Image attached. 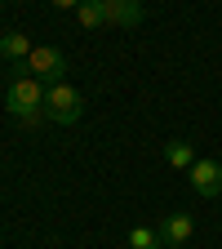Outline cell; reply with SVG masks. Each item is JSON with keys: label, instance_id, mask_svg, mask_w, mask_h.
Listing matches in <instances>:
<instances>
[{"label": "cell", "instance_id": "12", "mask_svg": "<svg viewBox=\"0 0 222 249\" xmlns=\"http://www.w3.org/2000/svg\"><path fill=\"white\" fill-rule=\"evenodd\" d=\"M165 249H187V245H165Z\"/></svg>", "mask_w": 222, "mask_h": 249}, {"label": "cell", "instance_id": "3", "mask_svg": "<svg viewBox=\"0 0 222 249\" xmlns=\"http://www.w3.org/2000/svg\"><path fill=\"white\" fill-rule=\"evenodd\" d=\"M22 71L36 76V80L49 89V85H58V80H67V53H62L58 45H36V49H31V58L22 62Z\"/></svg>", "mask_w": 222, "mask_h": 249}, {"label": "cell", "instance_id": "5", "mask_svg": "<svg viewBox=\"0 0 222 249\" xmlns=\"http://www.w3.org/2000/svg\"><path fill=\"white\" fill-rule=\"evenodd\" d=\"M102 14H107V27L129 31L142 22V0H102Z\"/></svg>", "mask_w": 222, "mask_h": 249}, {"label": "cell", "instance_id": "4", "mask_svg": "<svg viewBox=\"0 0 222 249\" xmlns=\"http://www.w3.org/2000/svg\"><path fill=\"white\" fill-rule=\"evenodd\" d=\"M187 182L196 187V196L213 200V196H222V165L218 160H196L191 169H187Z\"/></svg>", "mask_w": 222, "mask_h": 249}, {"label": "cell", "instance_id": "1", "mask_svg": "<svg viewBox=\"0 0 222 249\" xmlns=\"http://www.w3.org/2000/svg\"><path fill=\"white\" fill-rule=\"evenodd\" d=\"M5 107L22 120V124H36L40 116H45V85L36 80V76H14L9 80V89H5Z\"/></svg>", "mask_w": 222, "mask_h": 249}, {"label": "cell", "instance_id": "6", "mask_svg": "<svg viewBox=\"0 0 222 249\" xmlns=\"http://www.w3.org/2000/svg\"><path fill=\"white\" fill-rule=\"evenodd\" d=\"M155 231H160V240L165 245H187V240H191L196 236V213H169V218H160V227H155Z\"/></svg>", "mask_w": 222, "mask_h": 249}, {"label": "cell", "instance_id": "10", "mask_svg": "<svg viewBox=\"0 0 222 249\" xmlns=\"http://www.w3.org/2000/svg\"><path fill=\"white\" fill-rule=\"evenodd\" d=\"M165 240H160V231L155 227H134L129 231V249H160Z\"/></svg>", "mask_w": 222, "mask_h": 249}, {"label": "cell", "instance_id": "9", "mask_svg": "<svg viewBox=\"0 0 222 249\" xmlns=\"http://www.w3.org/2000/svg\"><path fill=\"white\" fill-rule=\"evenodd\" d=\"M76 18H80V27H89V31L107 27V14H102V0H80V5H76Z\"/></svg>", "mask_w": 222, "mask_h": 249}, {"label": "cell", "instance_id": "2", "mask_svg": "<svg viewBox=\"0 0 222 249\" xmlns=\"http://www.w3.org/2000/svg\"><path fill=\"white\" fill-rule=\"evenodd\" d=\"M80 116H85V93L76 85L58 80V85L45 89V120H53V124H76Z\"/></svg>", "mask_w": 222, "mask_h": 249}, {"label": "cell", "instance_id": "8", "mask_svg": "<svg viewBox=\"0 0 222 249\" xmlns=\"http://www.w3.org/2000/svg\"><path fill=\"white\" fill-rule=\"evenodd\" d=\"M165 160H169L173 169H191V165H196V147L187 142V138H169V142H165Z\"/></svg>", "mask_w": 222, "mask_h": 249}, {"label": "cell", "instance_id": "7", "mask_svg": "<svg viewBox=\"0 0 222 249\" xmlns=\"http://www.w3.org/2000/svg\"><path fill=\"white\" fill-rule=\"evenodd\" d=\"M31 36H22V31H5L0 36V58H9V62H27L31 58Z\"/></svg>", "mask_w": 222, "mask_h": 249}, {"label": "cell", "instance_id": "11", "mask_svg": "<svg viewBox=\"0 0 222 249\" xmlns=\"http://www.w3.org/2000/svg\"><path fill=\"white\" fill-rule=\"evenodd\" d=\"M80 0H53V9H76Z\"/></svg>", "mask_w": 222, "mask_h": 249}]
</instances>
